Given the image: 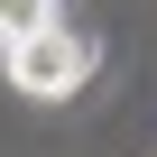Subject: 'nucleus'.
Instances as JSON below:
<instances>
[{
    "label": "nucleus",
    "instance_id": "f257e3e1",
    "mask_svg": "<svg viewBox=\"0 0 157 157\" xmlns=\"http://www.w3.org/2000/svg\"><path fill=\"white\" fill-rule=\"evenodd\" d=\"M0 56H10V83H19L28 102H65V93L93 74V46L74 37V28H46V37H28V46H0Z\"/></svg>",
    "mask_w": 157,
    "mask_h": 157
},
{
    "label": "nucleus",
    "instance_id": "f03ea898",
    "mask_svg": "<svg viewBox=\"0 0 157 157\" xmlns=\"http://www.w3.org/2000/svg\"><path fill=\"white\" fill-rule=\"evenodd\" d=\"M46 28H65L56 0H0V46H28V37H46Z\"/></svg>",
    "mask_w": 157,
    "mask_h": 157
}]
</instances>
